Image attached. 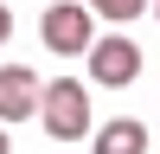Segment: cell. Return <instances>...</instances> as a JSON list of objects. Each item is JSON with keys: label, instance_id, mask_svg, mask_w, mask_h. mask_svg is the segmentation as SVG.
I'll list each match as a JSON object with an SVG mask.
<instances>
[{"label": "cell", "instance_id": "8992f818", "mask_svg": "<svg viewBox=\"0 0 160 154\" xmlns=\"http://www.w3.org/2000/svg\"><path fill=\"white\" fill-rule=\"evenodd\" d=\"M83 7L96 13V19H109V26H128L141 7H154V0H83Z\"/></svg>", "mask_w": 160, "mask_h": 154}, {"label": "cell", "instance_id": "5b68a950", "mask_svg": "<svg viewBox=\"0 0 160 154\" xmlns=\"http://www.w3.org/2000/svg\"><path fill=\"white\" fill-rule=\"evenodd\" d=\"M96 154H148V128L135 116H115L109 128H96Z\"/></svg>", "mask_w": 160, "mask_h": 154}, {"label": "cell", "instance_id": "3957f363", "mask_svg": "<svg viewBox=\"0 0 160 154\" xmlns=\"http://www.w3.org/2000/svg\"><path fill=\"white\" fill-rule=\"evenodd\" d=\"M135 71H141V45L128 32H109V38L90 45V77H96V84L122 90V84H135Z\"/></svg>", "mask_w": 160, "mask_h": 154}, {"label": "cell", "instance_id": "9c48e42d", "mask_svg": "<svg viewBox=\"0 0 160 154\" xmlns=\"http://www.w3.org/2000/svg\"><path fill=\"white\" fill-rule=\"evenodd\" d=\"M154 19H160V0H154Z\"/></svg>", "mask_w": 160, "mask_h": 154}, {"label": "cell", "instance_id": "277c9868", "mask_svg": "<svg viewBox=\"0 0 160 154\" xmlns=\"http://www.w3.org/2000/svg\"><path fill=\"white\" fill-rule=\"evenodd\" d=\"M38 103H45L38 71H26V64H0V122H26Z\"/></svg>", "mask_w": 160, "mask_h": 154}, {"label": "cell", "instance_id": "52a82bcc", "mask_svg": "<svg viewBox=\"0 0 160 154\" xmlns=\"http://www.w3.org/2000/svg\"><path fill=\"white\" fill-rule=\"evenodd\" d=\"M7 32H13V13H7V7H0V45H7Z\"/></svg>", "mask_w": 160, "mask_h": 154}, {"label": "cell", "instance_id": "6da1fadb", "mask_svg": "<svg viewBox=\"0 0 160 154\" xmlns=\"http://www.w3.org/2000/svg\"><path fill=\"white\" fill-rule=\"evenodd\" d=\"M38 122H45L51 141L90 135V90L77 84V77H51V84H45V103H38Z\"/></svg>", "mask_w": 160, "mask_h": 154}, {"label": "cell", "instance_id": "7a4b0ae2", "mask_svg": "<svg viewBox=\"0 0 160 154\" xmlns=\"http://www.w3.org/2000/svg\"><path fill=\"white\" fill-rule=\"evenodd\" d=\"M90 19H96V13L90 7H77V0H58V7H45V45L58 51V58H77V51H90L96 45V32H90Z\"/></svg>", "mask_w": 160, "mask_h": 154}, {"label": "cell", "instance_id": "ba28073f", "mask_svg": "<svg viewBox=\"0 0 160 154\" xmlns=\"http://www.w3.org/2000/svg\"><path fill=\"white\" fill-rule=\"evenodd\" d=\"M0 154H13V141H7V128H0Z\"/></svg>", "mask_w": 160, "mask_h": 154}]
</instances>
